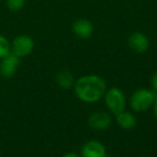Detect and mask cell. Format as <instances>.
Segmentation results:
<instances>
[{
  "instance_id": "cell-1",
  "label": "cell",
  "mask_w": 157,
  "mask_h": 157,
  "mask_svg": "<svg viewBox=\"0 0 157 157\" xmlns=\"http://www.w3.org/2000/svg\"><path fill=\"white\" fill-rule=\"evenodd\" d=\"M76 96L85 104H95L102 99L107 91V82L102 77L95 74L81 76L74 82Z\"/></svg>"
},
{
  "instance_id": "cell-2",
  "label": "cell",
  "mask_w": 157,
  "mask_h": 157,
  "mask_svg": "<svg viewBox=\"0 0 157 157\" xmlns=\"http://www.w3.org/2000/svg\"><path fill=\"white\" fill-rule=\"evenodd\" d=\"M156 93L152 89L140 88L137 89L129 97V106L136 112H144L153 106Z\"/></svg>"
},
{
  "instance_id": "cell-3",
  "label": "cell",
  "mask_w": 157,
  "mask_h": 157,
  "mask_svg": "<svg viewBox=\"0 0 157 157\" xmlns=\"http://www.w3.org/2000/svg\"><path fill=\"white\" fill-rule=\"evenodd\" d=\"M102 98L109 112L114 114V116H116L118 113L126 109L125 93H124L123 90L118 87L107 89Z\"/></svg>"
},
{
  "instance_id": "cell-4",
  "label": "cell",
  "mask_w": 157,
  "mask_h": 157,
  "mask_svg": "<svg viewBox=\"0 0 157 157\" xmlns=\"http://www.w3.org/2000/svg\"><path fill=\"white\" fill-rule=\"evenodd\" d=\"M35 48V42L32 37L27 34H19L11 42V52L19 58H25L29 56Z\"/></svg>"
},
{
  "instance_id": "cell-5",
  "label": "cell",
  "mask_w": 157,
  "mask_h": 157,
  "mask_svg": "<svg viewBox=\"0 0 157 157\" xmlns=\"http://www.w3.org/2000/svg\"><path fill=\"white\" fill-rule=\"evenodd\" d=\"M19 64H21V58L10 52L6 57L0 59V76L4 79L12 78L16 73Z\"/></svg>"
},
{
  "instance_id": "cell-6",
  "label": "cell",
  "mask_w": 157,
  "mask_h": 157,
  "mask_svg": "<svg viewBox=\"0 0 157 157\" xmlns=\"http://www.w3.org/2000/svg\"><path fill=\"white\" fill-rule=\"evenodd\" d=\"M87 124L95 130H107L112 125V117L107 111H95L88 116Z\"/></svg>"
},
{
  "instance_id": "cell-7",
  "label": "cell",
  "mask_w": 157,
  "mask_h": 157,
  "mask_svg": "<svg viewBox=\"0 0 157 157\" xmlns=\"http://www.w3.org/2000/svg\"><path fill=\"white\" fill-rule=\"evenodd\" d=\"M80 155L82 157H107V149L101 141L92 139L82 145Z\"/></svg>"
},
{
  "instance_id": "cell-8",
  "label": "cell",
  "mask_w": 157,
  "mask_h": 157,
  "mask_svg": "<svg viewBox=\"0 0 157 157\" xmlns=\"http://www.w3.org/2000/svg\"><path fill=\"white\" fill-rule=\"evenodd\" d=\"M128 46L136 54H144L150 47V40L144 33L134 32L128 37Z\"/></svg>"
},
{
  "instance_id": "cell-9",
  "label": "cell",
  "mask_w": 157,
  "mask_h": 157,
  "mask_svg": "<svg viewBox=\"0 0 157 157\" xmlns=\"http://www.w3.org/2000/svg\"><path fill=\"white\" fill-rule=\"evenodd\" d=\"M72 31L80 39H88L93 35L94 26L86 18H78L72 24Z\"/></svg>"
},
{
  "instance_id": "cell-10",
  "label": "cell",
  "mask_w": 157,
  "mask_h": 157,
  "mask_svg": "<svg viewBox=\"0 0 157 157\" xmlns=\"http://www.w3.org/2000/svg\"><path fill=\"white\" fill-rule=\"evenodd\" d=\"M115 121H116V124H118L122 129H125V130H129L132 129L134 127H136L137 125V118L132 112L130 111H124L119 112L115 116Z\"/></svg>"
},
{
  "instance_id": "cell-11",
  "label": "cell",
  "mask_w": 157,
  "mask_h": 157,
  "mask_svg": "<svg viewBox=\"0 0 157 157\" xmlns=\"http://www.w3.org/2000/svg\"><path fill=\"white\" fill-rule=\"evenodd\" d=\"M55 80L56 83L60 89L63 90H70L73 88L74 86V77L72 73L68 70H61L55 76Z\"/></svg>"
},
{
  "instance_id": "cell-12",
  "label": "cell",
  "mask_w": 157,
  "mask_h": 157,
  "mask_svg": "<svg viewBox=\"0 0 157 157\" xmlns=\"http://www.w3.org/2000/svg\"><path fill=\"white\" fill-rule=\"evenodd\" d=\"M11 52V42L3 34H0V59Z\"/></svg>"
},
{
  "instance_id": "cell-13",
  "label": "cell",
  "mask_w": 157,
  "mask_h": 157,
  "mask_svg": "<svg viewBox=\"0 0 157 157\" xmlns=\"http://www.w3.org/2000/svg\"><path fill=\"white\" fill-rule=\"evenodd\" d=\"M6 6L11 12H19L25 6V0H6Z\"/></svg>"
},
{
  "instance_id": "cell-14",
  "label": "cell",
  "mask_w": 157,
  "mask_h": 157,
  "mask_svg": "<svg viewBox=\"0 0 157 157\" xmlns=\"http://www.w3.org/2000/svg\"><path fill=\"white\" fill-rule=\"evenodd\" d=\"M151 86H152V90L157 94V71L151 77Z\"/></svg>"
},
{
  "instance_id": "cell-15",
  "label": "cell",
  "mask_w": 157,
  "mask_h": 157,
  "mask_svg": "<svg viewBox=\"0 0 157 157\" xmlns=\"http://www.w3.org/2000/svg\"><path fill=\"white\" fill-rule=\"evenodd\" d=\"M152 109H153V116L155 118V120L157 121V94L155 96V99H154L153 106H152Z\"/></svg>"
},
{
  "instance_id": "cell-16",
  "label": "cell",
  "mask_w": 157,
  "mask_h": 157,
  "mask_svg": "<svg viewBox=\"0 0 157 157\" xmlns=\"http://www.w3.org/2000/svg\"><path fill=\"white\" fill-rule=\"evenodd\" d=\"M61 157H82V156L78 153H74V152H69V153L64 154Z\"/></svg>"
},
{
  "instance_id": "cell-17",
  "label": "cell",
  "mask_w": 157,
  "mask_h": 157,
  "mask_svg": "<svg viewBox=\"0 0 157 157\" xmlns=\"http://www.w3.org/2000/svg\"><path fill=\"white\" fill-rule=\"evenodd\" d=\"M142 157H149V156H142Z\"/></svg>"
}]
</instances>
